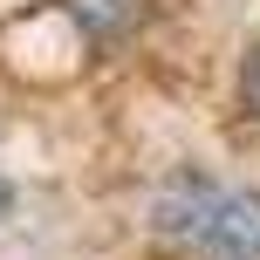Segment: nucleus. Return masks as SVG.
<instances>
[{
  "label": "nucleus",
  "instance_id": "nucleus-1",
  "mask_svg": "<svg viewBox=\"0 0 260 260\" xmlns=\"http://www.w3.org/2000/svg\"><path fill=\"white\" fill-rule=\"evenodd\" d=\"M165 233L199 247L206 260H260V192H212V185H192V192L165 199Z\"/></svg>",
  "mask_w": 260,
  "mask_h": 260
},
{
  "label": "nucleus",
  "instance_id": "nucleus-2",
  "mask_svg": "<svg viewBox=\"0 0 260 260\" xmlns=\"http://www.w3.org/2000/svg\"><path fill=\"white\" fill-rule=\"evenodd\" d=\"M137 7L144 0H76V21L89 27V35H117V27L137 21Z\"/></svg>",
  "mask_w": 260,
  "mask_h": 260
},
{
  "label": "nucleus",
  "instance_id": "nucleus-3",
  "mask_svg": "<svg viewBox=\"0 0 260 260\" xmlns=\"http://www.w3.org/2000/svg\"><path fill=\"white\" fill-rule=\"evenodd\" d=\"M7 206H14V185H7V178H0V212H7Z\"/></svg>",
  "mask_w": 260,
  "mask_h": 260
}]
</instances>
